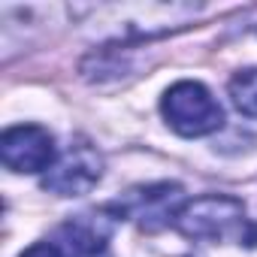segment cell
<instances>
[{"label":"cell","instance_id":"3957f363","mask_svg":"<svg viewBox=\"0 0 257 257\" xmlns=\"http://www.w3.org/2000/svg\"><path fill=\"white\" fill-rule=\"evenodd\" d=\"M103 176V158L88 143H70L64 155L46 170L43 188L55 197H82Z\"/></svg>","mask_w":257,"mask_h":257},{"label":"cell","instance_id":"6da1fadb","mask_svg":"<svg viewBox=\"0 0 257 257\" xmlns=\"http://www.w3.org/2000/svg\"><path fill=\"white\" fill-rule=\"evenodd\" d=\"M176 227L182 236L194 242H239L257 245V224L248 221L245 206L236 197L209 194L182 206L176 215Z\"/></svg>","mask_w":257,"mask_h":257},{"label":"cell","instance_id":"7a4b0ae2","mask_svg":"<svg viewBox=\"0 0 257 257\" xmlns=\"http://www.w3.org/2000/svg\"><path fill=\"white\" fill-rule=\"evenodd\" d=\"M161 112H164L167 124L182 137H209L224 124L221 103L200 82H176L164 94Z\"/></svg>","mask_w":257,"mask_h":257},{"label":"cell","instance_id":"ba28073f","mask_svg":"<svg viewBox=\"0 0 257 257\" xmlns=\"http://www.w3.org/2000/svg\"><path fill=\"white\" fill-rule=\"evenodd\" d=\"M22 257H64V251H61L55 242H37V245H31Z\"/></svg>","mask_w":257,"mask_h":257},{"label":"cell","instance_id":"52a82bcc","mask_svg":"<svg viewBox=\"0 0 257 257\" xmlns=\"http://www.w3.org/2000/svg\"><path fill=\"white\" fill-rule=\"evenodd\" d=\"M230 100L245 118H257V67L242 70L230 79Z\"/></svg>","mask_w":257,"mask_h":257},{"label":"cell","instance_id":"8992f818","mask_svg":"<svg viewBox=\"0 0 257 257\" xmlns=\"http://www.w3.org/2000/svg\"><path fill=\"white\" fill-rule=\"evenodd\" d=\"M61 236L73 257H103L109 242V221L106 215H76L61 227Z\"/></svg>","mask_w":257,"mask_h":257},{"label":"cell","instance_id":"5b68a950","mask_svg":"<svg viewBox=\"0 0 257 257\" xmlns=\"http://www.w3.org/2000/svg\"><path fill=\"white\" fill-rule=\"evenodd\" d=\"M0 161L13 173H43L58 161L55 137L40 124H19L0 137Z\"/></svg>","mask_w":257,"mask_h":257},{"label":"cell","instance_id":"277c9868","mask_svg":"<svg viewBox=\"0 0 257 257\" xmlns=\"http://www.w3.org/2000/svg\"><path fill=\"white\" fill-rule=\"evenodd\" d=\"M182 206H185L182 188L173 182H161V185L127 191L124 200H118L112 209L118 212V218L137 221L143 230H161L167 224H176V215L182 212Z\"/></svg>","mask_w":257,"mask_h":257}]
</instances>
